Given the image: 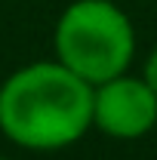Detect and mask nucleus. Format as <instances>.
<instances>
[{"label": "nucleus", "instance_id": "f257e3e1", "mask_svg": "<svg viewBox=\"0 0 157 160\" xmlns=\"http://www.w3.org/2000/svg\"><path fill=\"white\" fill-rule=\"evenodd\" d=\"M93 129V86L56 59L28 62L0 83V132L25 151H62Z\"/></svg>", "mask_w": 157, "mask_h": 160}, {"label": "nucleus", "instance_id": "f03ea898", "mask_svg": "<svg viewBox=\"0 0 157 160\" xmlns=\"http://www.w3.org/2000/svg\"><path fill=\"white\" fill-rule=\"evenodd\" d=\"M136 46V25L114 0H71L53 28L56 62L89 86L129 71Z\"/></svg>", "mask_w": 157, "mask_h": 160}, {"label": "nucleus", "instance_id": "7ed1b4c3", "mask_svg": "<svg viewBox=\"0 0 157 160\" xmlns=\"http://www.w3.org/2000/svg\"><path fill=\"white\" fill-rule=\"evenodd\" d=\"M157 123V99L142 74L123 71L93 86V129L114 142H139Z\"/></svg>", "mask_w": 157, "mask_h": 160}, {"label": "nucleus", "instance_id": "20e7f679", "mask_svg": "<svg viewBox=\"0 0 157 160\" xmlns=\"http://www.w3.org/2000/svg\"><path fill=\"white\" fill-rule=\"evenodd\" d=\"M142 77H145L148 89L154 92V99H157V46L148 52V59H145V71H142Z\"/></svg>", "mask_w": 157, "mask_h": 160}, {"label": "nucleus", "instance_id": "39448f33", "mask_svg": "<svg viewBox=\"0 0 157 160\" xmlns=\"http://www.w3.org/2000/svg\"><path fill=\"white\" fill-rule=\"evenodd\" d=\"M151 132H154V136H157V123H154V129H151Z\"/></svg>", "mask_w": 157, "mask_h": 160}, {"label": "nucleus", "instance_id": "423d86ee", "mask_svg": "<svg viewBox=\"0 0 157 160\" xmlns=\"http://www.w3.org/2000/svg\"><path fill=\"white\" fill-rule=\"evenodd\" d=\"M0 160H16V157H0Z\"/></svg>", "mask_w": 157, "mask_h": 160}]
</instances>
